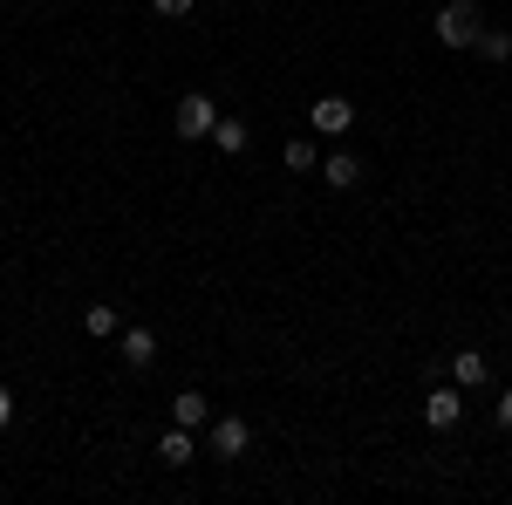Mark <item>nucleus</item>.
I'll list each match as a JSON object with an SVG mask.
<instances>
[{"instance_id": "1", "label": "nucleus", "mask_w": 512, "mask_h": 505, "mask_svg": "<svg viewBox=\"0 0 512 505\" xmlns=\"http://www.w3.org/2000/svg\"><path fill=\"white\" fill-rule=\"evenodd\" d=\"M478 35H485L478 0H451V7H437V41H444V48H478Z\"/></svg>"}, {"instance_id": "7", "label": "nucleus", "mask_w": 512, "mask_h": 505, "mask_svg": "<svg viewBox=\"0 0 512 505\" xmlns=\"http://www.w3.org/2000/svg\"><path fill=\"white\" fill-rule=\"evenodd\" d=\"M117 349H123V362H130V369H151V362H158V335H151V328H123Z\"/></svg>"}, {"instance_id": "17", "label": "nucleus", "mask_w": 512, "mask_h": 505, "mask_svg": "<svg viewBox=\"0 0 512 505\" xmlns=\"http://www.w3.org/2000/svg\"><path fill=\"white\" fill-rule=\"evenodd\" d=\"M0 424H14V396H7V383H0Z\"/></svg>"}, {"instance_id": "2", "label": "nucleus", "mask_w": 512, "mask_h": 505, "mask_svg": "<svg viewBox=\"0 0 512 505\" xmlns=\"http://www.w3.org/2000/svg\"><path fill=\"white\" fill-rule=\"evenodd\" d=\"M308 130H321V137H349V130H355V103H349V96H315Z\"/></svg>"}, {"instance_id": "10", "label": "nucleus", "mask_w": 512, "mask_h": 505, "mask_svg": "<svg viewBox=\"0 0 512 505\" xmlns=\"http://www.w3.org/2000/svg\"><path fill=\"white\" fill-rule=\"evenodd\" d=\"M158 458H164V465H192V458H198L192 430H185V424H178V430H164V437H158Z\"/></svg>"}, {"instance_id": "15", "label": "nucleus", "mask_w": 512, "mask_h": 505, "mask_svg": "<svg viewBox=\"0 0 512 505\" xmlns=\"http://www.w3.org/2000/svg\"><path fill=\"white\" fill-rule=\"evenodd\" d=\"M151 7H158V14H164V21H185V14H192V7H198V0H151Z\"/></svg>"}, {"instance_id": "12", "label": "nucleus", "mask_w": 512, "mask_h": 505, "mask_svg": "<svg viewBox=\"0 0 512 505\" xmlns=\"http://www.w3.org/2000/svg\"><path fill=\"white\" fill-rule=\"evenodd\" d=\"M212 144H219V151H226V157H239V151H246V144H253V130H246V123H239V117H219V123H212Z\"/></svg>"}, {"instance_id": "13", "label": "nucleus", "mask_w": 512, "mask_h": 505, "mask_svg": "<svg viewBox=\"0 0 512 505\" xmlns=\"http://www.w3.org/2000/svg\"><path fill=\"white\" fill-rule=\"evenodd\" d=\"M82 328H89L96 342H110V335H117V308H110V301H96V308L82 314Z\"/></svg>"}, {"instance_id": "3", "label": "nucleus", "mask_w": 512, "mask_h": 505, "mask_svg": "<svg viewBox=\"0 0 512 505\" xmlns=\"http://www.w3.org/2000/svg\"><path fill=\"white\" fill-rule=\"evenodd\" d=\"M458 417H465V389L458 383H444V389L424 396V424L431 430H458Z\"/></svg>"}, {"instance_id": "16", "label": "nucleus", "mask_w": 512, "mask_h": 505, "mask_svg": "<svg viewBox=\"0 0 512 505\" xmlns=\"http://www.w3.org/2000/svg\"><path fill=\"white\" fill-rule=\"evenodd\" d=\"M492 417H499V430H512V389L499 396V403H492Z\"/></svg>"}, {"instance_id": "4", "label": "nucleus", "mask_w": 512, "mask_h": 505, "mask_svg": "<svg viewBox=\"0 0 512 505\" xmlns=\"http://www.w3.org/2000/svg\"><path fill=\"white\" fill-rule=\"evenodd\" d=\"M212 123H219V110H212V96H185V103H178V137H185V144H198V137H212Z\"/></svg>"}, {"instance_id": "11", "label": "nucleus", "mask_w": 512, "mask_h": 505, "mask_svg": "<svg viewBox=\"0 0 512 505\" xmlns=\"http://www.w3.org/2000/svg\"><path fill=\"white\" fill-rule=\"evenodd\" d=\"M280 164L301 178V171H321V151L308 144V137H287V144H280Z\"/></svg>"}, {"instance_id": "14", "label": "nucleus", "mask_w": 512, "mask_h": 505, "mask_svg": "<svg viewBox=\"0 0 512 505\" xmlns=\"http://www.w3.org/2000/svg\"><path fill=\"white\" fill-rule=\"evenodd\" d=\"M478 55H485V62H512V35L506 28H485V35H478Z\"/></svg>"}, {"instance_id": "5", "label": "nucleus", "mask_w": 512, "mask_h": 505, "mask_svg": "<svg viewBox=\"0 0 512 505\" xmlns=\"http://www.w3.org/2000/svg\"><path fill=\"white\" fill-rule=\"evenodd\" d=\"M205 444H212V458H239V451L253 444V430L239 424V417H212V424H205Z\"/></svg>"}, {"instance_id": "8", "label": "nucleus", "mask_w": 512, "mask_h": 505, "mask_svg": "<svg viewBox=\"0 0 512 505\" xmlns=\"http://www.w3.org/2000/svg\"><path fill=\"white\" fill-rule=\"evenodd\" d=\"M171 417H178L185 430H205L212 424V403H205L198 389H178V396H171Z\"/></svg>"}, {"instance_id": "9", "label": "nucleus", "mask_w": 512, "mask_h": 505, "mask_svg": "<svg viewBox=\"0 0 512 505\" xmlns=\"http://www.w3.org/2000/svg\"><path fill=\"white\" fill-rule=\"evenodd\" d=\"M321 178H328L335 192H349V185H362V164H355L349 151H335V157H321Z\"/></svg>"}, {"instance_id": "6", "label": "nucleus", "mask_w": 512, "mask_h": 505, "mask_svg": "<svg viewBox=\"0 0 512 505\" xmlns=\"http://www.w3.org/2000/svg\"><path fill=\"white\" fill-rule=\"evenodd\" d=\"M451 383H458V389H485V383H492L485 349H458V355H451Z\"/></svg>"}]
</instances>
